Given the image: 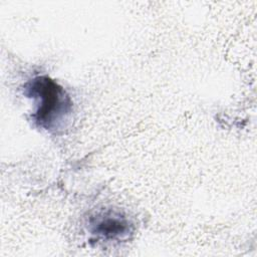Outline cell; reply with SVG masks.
Listing matches in <instances>:
<instances>
[{"label":"cell","instance_id":"obj_1","mask_svg":"<svg viewBox=\"0 0 257 257\" xmlns=\"http://www.w3.org/2000/svg\"><path fill=\"white\" fill-rule=\"evenodd\" d=\"M29 90L38 99V107L33 115L35 121L46 130L58 128L71 110V100L65 90L47 77L35 78Z\"/></svg>","mask_w":257,"mask_h":257},{"label":"cell","instance_id":"obj_2","mask_svg":"<svg viewBox=\"0 0 257 257\" xmlns=\"http://www.w3.org/2000/svg\"><path fill=\"white\" fill-rule=\"evenodd\" d=\"M94 225H96L94 232L103 238L110 239L126 233L128 229V221L124 217L113 214L98 218Z\"/></svg>","mask_w":257,"mask_h":257}]
</instances>
